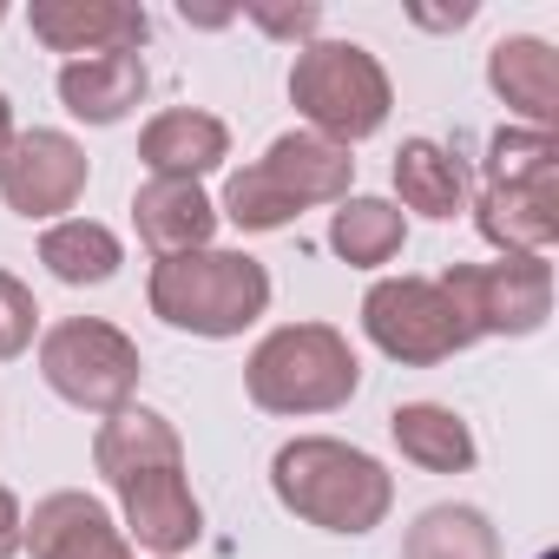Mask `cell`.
<instances>
[{
	"label": "cell",
	"mask_w": 559,
	"mask_h": 559,
	"mask_svg": "<svg viewBox=\"0 0 559 559\" xmlns=\"http://www.w3.org/2000/svg\"><path fill=\"white\" fill-rule=\"evenodd\" d=\"M474 8H454V14H415V27H467Z\"/></svg>",
	"instance_id": "29"
},
{
	"label": "cell",
	"mask_w": 559,
	"mask_h": 559,
	"mask_svg": "<svg viewBox=\"0 0 559 559\" xmlns=\"http://www.w3.org/2000/svg\"><path fill=\"white\" fill-rule=\"evenodd\" d=\"M224 158H230V126L217 112H204V106H165L139 132V165L152 178H191V185H204Z\"/></svg>",
	"instance_id": "13"
},
{
	"label": "cell",
	"mask_w": 559,
	"mask_h": 559,
	"mask_svg": "<svg viewBox=\"0 0 559 559\" xmlns=\"http://www.w3.org/2000/svg\"><path fill=\"white\" fill-rule=\"evenodd\" d=\"M467 211H474V230L500 257H546L559 243V178H539V185H480V198Z\"/></svg>",
	"instance_id": "14"
},
{
	"label": "cell",
	"mask_w": 559,
	"mask_h": 559,
	"mask_svg": "<svg viewBox=\"0 0 559 559\" xmlns=\"http://www.w3.org/2000/svg\"><path fill=\"white\" fill-rule=\"evenodd\" d=\"M408 243V217L395 211V198H369V191H349L336 211H330V250L349 263V270H382L395 263Z\"/></svg>",
	"instance_id": "22"
},
{
	"label": "cell",
	"mask_w": 559,
	"mask_h": 559,
	"mask_svg": "<svg viewBox=\"0 0 559 559\" xmlns=\"http://www.w3.org/2000/svg\"><path fill=\"white\" fill-rule=\"evenodd\" d=\"M132 224L139 243L152 257H185V250H211L217 237V198L191 178H145L132 191Z\"/></svg>",
	"instance_id": "17"
},
{
	"label": "cell",
	"mask_w": 559,
	"mask_h": 559,
	"mask_svg": "<svg viewBox=\"0 0 559 559\" xmlns=\"http://www.w3.org/2000/svg\"><path fill=\"white\" fill-rule=\"evenodd\" d=\"M119 493V526L132 546H145L152 559H185L198 539H204V507L191 493V474L185 467H152Z\"/></svg>",
	"instance_id": "11"
},
{
	"label": "cell",
	"mask_w": 559,
	"mask_h": 559,
	"mask_svg": "<svg viewBox=\"0 0 559 559\" xmlns=\"http://www.w3.org/2000/svg\"><path fill=\"white\" fill-rule=\"evenodd\" d=\"M290 106L304 119V132L356 152L362 139H376L395 112V80L389 67L362 47V40H310L290 60Z\"/></svg>",
	"instance_id": "5"
},
{
	"label": "cell",
	"mask_w": 559,
	"mask_h": 559,
	"mask_svg": "<svg viewBox=\"0 0 559 559\" xmlns=\"http://www.w3.org/2000/svg\"><path fill=\"white\" fill-rule=\"evenodd\" d=\"M86 178H93L86 145L53 126L14 132V145L0 152V204L27 224H60L86 198Z\"/></svg>",
	"instance_id": "9"
},
{
	"label": "cell",
	"mask_w": 559,
	"mask_h": 559,
	"mask_svg": "<svg viewBox=\"0 0 559 559\" xmlns=\"http://www.w3.org/2000/svg\"><path fill=\"white\" fill-rule=\"evenodd\" d=\"M389 441L421 474H474V461H480V441H474L467 415L448 408V402H402L389 415Z\"/></svg>",
	"instance_id": "19"
},
{
	"label": "cell",
	"mask_w": 559,
	"mask_h": 559,
	"mask_svg": "<svg viewBox=\"0 0 559 559\" xmlns=\"http://www.w3.org/2000/svg\"><path fill=\"white\" fill-rule=\"evenodd\" d=\"M21 552H34V559H139L119 513L86 487H60V493L34 500V513L21 526Z\"/></svg>",
	"instance_id": "10"
},
{
	"label": "cell",
	"mask_w": 559,
	"mask_h": 559,
	"mask_svg": "<svg viewBox=\"0 0 559 559\" xmlns=\"http://www.w3.org/2000/svg\"><path fill=\"white\" fill-rule=\"evenodd\" d=\"M0 21H8V8H0Z\"/></svg>",
	"instance_id": "32"
},
{
	"label": "cell",
	"mask_w": 559,
	"mask_h": 559,
	"mask_svg": "<svg viewBox=\"0 0 559 559\" xmlns=\"http://www.w3.org/2000/svg\"><path fill=\"white\" fill-rule=\"evenodd\" d=\"M402 559H500V526L467 500H441L415 513Z\"/></svg>",
	"instance_id": "23"
},
{
	"label": "cell",
	"mask_w": 559,
	"mask_h": 559,
	"mask_svg": "<svg viewBox=\"0 0 559 559\" xmlns=\"http://www.w3.org/2000/svg\"><path fill=\"white\" fill-rule=\"evenodd\" d=\"M539 559H559V552H539Z\"/></svg>",
	"instance_id": "31"
},
{
	"label": "cell",
	"mask_w": 559,
	"mask_h": 559,
	"mask_svg": "<svg viewBox=\"0 0 559 559\" xmlns=\"http://www.w3.org/2000/svg\"><path fill=\"white\" fill-rule=\"evenodd\" d=\"M34 356H40V382L80 415H119L145 376L139 343L106 317H60L53 330H40Z\"/></svg>",
	"instance_id": "6"
},
{
	"label": "cell",
	"mask_w": 559,
	"mask_h": 559,
	"mask_svg": "<svg viewBox=\"0 0 559 559\" xmlns=\"http://www.w3.org/2000/svg\"><path fill=\"white\" fill-rule=\"evenodd\" d=\"M237 21L263 27L270 40H284V47H310L317 27H323V8H317V0H290V8H276V0H243Z\"/></svg>",
	"instance_id": "26"
},
{
	"label": "cell",
	"mask_w": 559,
	"mask_h": 559,
	"mask_svg": "<svg viewBox=\"0 0 559 559\" xmlns=\"http://www.w3.org/2000/svg\"><path fill=\"white\" fill-rule=\"evenodd\" d=\"M53 86H60V106H67L80 126H119V119H132V112L145 106V93H152V67H145L139 47H126V53L67 60Z\"/></svg>",
	"instance_id": "16"
},
{
	"label": "cell",
	"mask_w": 559,
	"mask_h": 559,
	"mask_svg": "<svg viewBox=\"0 0 559 559\" xmlns=\"http://www.w3.org/2000/svg\"><path fill=\"white\" fill-rule=\"evenodd\" d=\"M559 178V139L533 126H500L487 139V185H539Z\"/></svg>",
	"instance_id": "24"
},
{
	"label": "cell",
	"mask_w": 559,
	"mask_h": 559,
	"mask_svg": "<svg viewBox=\"0 0 559 559\" xmlns=\"http://www.w3.org/2000/svg\"><path fill=\"white\" fill-rule=\"evenodd\" d=\"M362 389V356L336 323H276L250 356H243V395L263 415H336Z\"/></svg>",
	"instance_id": "4"
},
{
	"label": "cell",
	"mask_w": 559,
	"mask_h": 559,
	"mask_svg": "<svg viewBox=\"0 0 559 559\" xmlns=\"http://www.w3.org/2000/svg\"><path fill=\"white\" fill-rule=\"evenodd\" d=\"M362 336L402 369L454 362L474 343L461 310L448 304V290L435 284V276H376L369 297H362Z\"/></svg>",
	"instance_id": "7"
},
{
	"label": "cell",
	"mask_w": 559,
	"mask_h": 559,
	"mask_svg": "<svg viewBox=\"0 0 559 559\" xmlns=\"http://www.w3.org/2000/svg\"><path fill=\"white\" fill-rule=\"evenodd\" d=\"M270 493L284 513H297L317 533L362 539L395 513V474L336 435H297L270 454Z\"/></svg>",
	"instance_id": "1"
},
{
	"label": "cell",
	"mask_w": 559,
	"mask_h": 559,
	"mask_svg": "<svg viewBox=\"0 0 559 559\" xmlns=\"http://www.w3.org/2000/svg\"><path fill=\"white\" fill-rule=\"evenodd\" d=\"M435 284L461 310L467 336H539L552 317V263L546 257H493V263H448Z\"/></svg>",
	"instance_id": "8"
},
{
	"label": "cell",
	"mask_w": 559,
	"mask_h": 559,
	"mask_svg": "<svg viewBox=\"0 0 559 559\" xmlns=\"http://www.w3.org/2000/svg\"><path fill=\"white\" fill-rule=\"evenodd\" d=\"M8 145H14V99L0 93V152H8Z\"/></svg>",
	"instance_id": "30"
},
{
	"label": "cell",
	"mask_w": 559,
	"mask_h": 559,
	"mask_svg": "<svg viewBox=\"0 0 559 559\" xmlns=\"http://www.w3.org/2000/svg\"><path fill=\"white\" fill-rule=\"evenodd\" d=\"M40 263L73 290H99V284H112V276L126 270V243L99 217H60V224L40 230Z\"/></svg>",
	"instance_id": "21"
},
{
	"label": "cell",
	"mask_w": 559,
	"mask_h": 559,
	"mask_svg": "<svg viewBox=\"0 0 559 559\" xmlns=\"http://www.w3.org/2000/svg\"><path fill=\"white\" fill-rule=\"evenodd\" d=\"M191 27H230L237 21V8H191V0H185V8H178Z\"/></svg>",
	"instance_id": "28"
},
{
	"label": "cell",
	"mask_w": 559,
	"mask_h": 559,
	"mask_svg": "<svg viewBox=\"0 0 559 559\" xmlns=\"http://www.w3.org/2000/svg\"><path fill=\"white\" fill-rule=\"evenodd\" d=\"M21 526H27V513H21L14 487H0V559H14V552H21Z\"/></svg>",
	"instance_id": "27"
},
{
	"label": "cell",
	"mask_w": 559,
	"mask_h": 559,
	"mask_svg": "<svg viewBox=\"0 0 559 559\" xmlns=\"http://www.w3.org/2000/svg\"><path fill=\"white\" fill-rule=\"evenodd\" d=\"M395 211L428 217V224H454L467 211V165L441 145V139H402L395 152Z\"/></svg>",
	"instance_id": "20"
},
{
	"label": "cell",
	"mask_w": 559,
	"mask_h": 559,
	"mask_svg": "<svg viewBox=\"0 0 559 559\" xmlns=\"http://www.w3.org/2000/svg\"><path fill=\"white\" fill-rule=\"evenodd\" d=\"M40 343V304L14 270H0V362H21Z\"/></svg>",
	"instance_id": "25"
},
{
	"label": "cell",
	"mask_w": 559,
	"mask_h": 559,
	"mask_svg": "<svg viewBox=\"0 0 559 559\" xmlns=\"http://www.w3.org/2000/svg\"><path fill=\"white\" fill-rule=\"evenodd\" d=\"M93 467L106 487H126L152 467H185V435L171 415L145 408V402H126L119 415H99L93 428Z\"/></svg>",
	"instance_id": "15"
},
{
	"label": "cell",
	"mask_w": 559,
	"mask_h": 559,
	"mask_svg": "<svg viewBox=\"0 0 559 559\" xmlns=\"http://www.w3.org/2000/svg\"><path fill=\"white\" fill-rule=\"evenodd\" d=\"M145 304L165 330L230 343L270 317V270L250 250H185V257H152Z\"/></svg>",
	"instance_id": "3"
},
{
	"label": "cell",
	"mask_w": 559,
	"mask_h": 559,
	"mask_svg": "<svg viewBox=\"0 0 559 559\" xmlns=\"http://www.w3.org/2000/svg\"><path fill=\"white\" fill-rule=\"evenodd\" d=\"M27 27L47 53H67V60L126 53V47H145L152 34L145 8H132V0H34Z\"/></svg>",
	"instance_id": "12"
},
{
	"label": "cell",
	"mask_w": 559,
	"mask_h": 559,
	"mask_svg": "<svg viewBox=\"0 0 559 559\" xmlns=\"http://www.w3.org/2000/svg\"><path fill=\"white\" fill-rule=\"evenodd\" d=\"M349 191H356V158L297 126V132H276L263 158L224 178L217 224H237L243 237H270V230H290L317 204H343Z\"/></svg>",
	"instance_id": "2"
},
{
	"label": "cell",
	"mask_w": 559,
	"mask_h": 559,
	"mask_svg": "<svg viewBox=\"0 0 559 559\" xmlns=\"http://www.w3.org/2000/svg\"><path fill=\"white\" fill-rule=\"evenodd\" d=\"M487 86L493 99H507V112H520L533 132H552L559 119V60L539 34H507L487 53Z\"/></svg>",
	"instance_id": "18"
}]
</instances>
